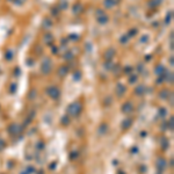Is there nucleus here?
Here are the masks:
<instances>
[{"label": "nucleus", "mask_w": 174, "mask_h": 174, "mask_svg": "<svg viewBox=\"0 0 174 174\" xmlns=\"http://www.w3.org/2000/svg\"><path fill=\"white\" fill-rule=\"evenodd\" d=\"M131 109H132V106H131L130 103H125L124 106L122 107V110L124 111V113H129V111L131 110Z\"/></svg>", "instance_id": "obj_3"}, {"label": "nucleus", "mask_w": 174, "mask_h": 174, "mask_svg": "<svg viewBox=\"0 0 174 174\" xmlns=\"http://www.w3.org/2000/svg\"><path fill=\"white\" fill-rule=\"evenodd\" d=\"M69 114L70 115H72V116H77V115H79L80 114V111H81V104L80 103H72L71 106L69 107Z\"/></svg>", "instance_id": "obj_1"}, {"label": "nucleus", "mask_w": 174, "mask_h": 174, "mask_svg": "<svg viewBox=\"0 0 174 174\" xmlns=\"http://www.w3.org/2000/svg\"><path fill=\"white\" fill-rule=\"evenodd\" d=\"M62 122H63V124H64V125H66V124H69L70 121H69V118H67V117H64V118H63Z\"/></svg>", "instance_id": "obj_5"}, {"label": "nucleus", "mask_w": 174, "mask_h": 174, "mask_svg": "<svg viewBox=\"0 0 174 174\" xmlns=\"http://www.w3.org/2000/svg\"><path fill=\"white\" fill-rule=\"evenodd\" d=\"M130 123H131V120H125L124 122L122 123V127L124 128V129H128V128L130 127Z\"/></svg>", "instance_id": "obj_4"}, {"label": "nucleus", "mask_w": 174, "mask_h": 174, "mask_svg": "<svg viewBox=\"0 0 174 174\" xmlns=\"http://www.w3.org/2000/svg\"><path fill=\"white\" fill-rule=\"evenodd\" d=\"M48 93H49V95H50L52 99H57V97H59V90L57 89L56 87H50L48 89Z\"/></svg>", "instance_id": "obj_2"}]
</instances>
